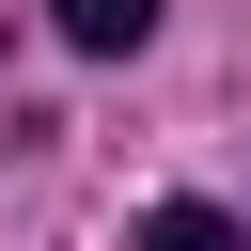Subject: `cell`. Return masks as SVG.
<instances>
[{"label": "cell", "instance_id": "obj_2", "mask_svg": "<svg viewBox=\"0 0 251 251\" xmlns=\"http://www.w3.org/2000/svg\"><path fill=\"white\" fill-rule=\"evenodd\" d=\"M141 251H251V220H235V204H157Z\"/></svg>", "mask_w": 251, "mask_h": 251}, {"label": "cell", "instance_id": "obj_1", "mask_svg": "<svg viewBox=\"0 0 251 251\" xmlns=\"http://www.w3.org/2000/svg\"><path fill=\"white\" fill-rule=\"evenodd\" d=\"M47 16H63V47H94V63H110V47H141V31H157V0H47Z\"/></svg>", "mask_w": 251, "mask_h": 251}]
</instances>
